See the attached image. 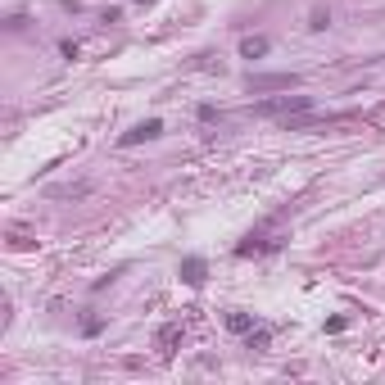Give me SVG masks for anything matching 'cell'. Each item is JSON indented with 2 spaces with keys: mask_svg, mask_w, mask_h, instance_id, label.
<instances>
[{
  "mask_svg": "<svg viewBox=\"0 0 385 385\" xmlns=\"http://www.w3.org/2000/svg\"><path fill=\"white\" fill-rule=\"evenodd\" d=\"M267 340H272V331H267V327L250 331V349H267Z\"/></svg>",
  "mask_w": 385,
  "mask_h": 385,
  "instance_id": "9c48e42d",
  "label": "cell"
},
{
  "mask_svg": "<svg viewBox=\"0 0 385 385\" xmlns=\"http://www.w3.org/2000/svg\"><path fill=\"white\" fill-rule=\"evenodd\" d=\"M308 28H313V32H327V28H331V14H327V10H318V14H313V23H308Z\"/></svg>",
  "mask_w": 385,
  "mask_h": 385,
  "instance_id": "30bf717a",
  "label": "cell"
},
{
  "mask_svg": "<svg viewBox=\"0 0 385 385\" xmlns=\"http://www.w3.org/2000/svg\"><path fill=\"white\" fill-rule=\"evenodd\" d=\"M204 276H209L204 258H186V263H182V281H186V286H204Z\"/></svg>",
  "mask_w": 385,
  "mask_h": 385,
  "instance_id": "5b68a950",
  "label": "cell"
},
{
  "mask_svg": "<svg viewBox=\"0 0 385 385\" xmlns=\"http://www.w3.org/2000/svg\"><path fill=\"white\" fill-rule=\"evenodd\" d=\"M241 55H245V59H263V55H267V36H245V41H241Z\"/></svg>",
  "mask_w": 385,
  "mask_h": 385,
  "instance_id": "8992f818",
  "label": "cell"
},
{
  "mask_svg": "<svg viewBox=\"0 0 385 385\" xmlns=\"http://www.w3.org/2000/svg\"><path fill=\"white\" fill-rule=\"evenodd\" d=\"M308 109H313L308 96H276V100H258L254 104L258 118H295V113H308Z\"/></svg>",
  "mask_w": 385,
  "mask_h": 385,
  "instance_id": "6da1fadb",
  "label": "cell"
},
{
  "mask_svg": "<svg viewBox=\"0 0 385 385\" xmlns=\"http://www.w3.org/2000/svg\"><path fill=\"white\" fill-rule=\"evenodd\" d=\"M177 340H182V322H168V327L159 331V349L173 353V344H177Z\"/></svg>",
  "mask_w": 385,
  "mask_h": 385,
  "instance_id": "52a82bcc",
  "label": "cell"
},
{
  "mask_svg": "<svg viewBox=\"0 0 385 385\" xmlns=\"http://www.w3.org/2000/svg\"><path fill=\"white\" fill-rule=\"evenodd\" d=\"M136 5H150V0H136Z\"/></svg>",
  "mask_w": 385,
  "mask_h": 385,
  "instance_id": "8fae6325",
  "label": "cell"
},
{
  "mask_svg": "<svg viewBox=\"0 0 385 385\" xmlns=\"http://www.w3.org/2000/svg\"><path fill=\"white\" fill-rule=\"evenodd\" d=\"M159 132H164V122H159V118H145V122H136L132 132H122L118 145H122V150H132V145H141V141H154Z\"/></svg>",
  "mask_w": 385,
  "mask_h": 385,
  "instance_id": "3957f363",
  "label": "cell"
},
{
  "mask_svg": "<svg viewBox=\"0 0 385 385\" xmlns=\"http://www.w3.org/2000/svg\"><path fill=\"white\" fill-rule=\"evenodd\" d=\"M227 327L236 331V336H250V331H254V318H250V313H227Z\"/></svg>",
  "mask_w": 385,
  "mask_h": 385,
  "instance_id": "ba28073f",
  "label": "cell"
},
{
  "mask_svg": "<svg viewBox=\"0 0 385 385\" xmlns=\"http://www.w3.org/2000/svg\"><path fill=\"white\" fill-rule=\"evenodd\" d=\"M295 77L290 73H276V77H250V91H290Z\"/></svg>",
  "mask_w": 385,
  "mask_h": 385,
  "instance_id": "277c9868",
  "label": "cell"
},
{
  "mask_svg": "<svg viewBox=\"0 0 385 385\" xmlns=\"http://www.w3.org/2000/svg\"><path fill=\"white\" fill-rule=\"evenodd\" d=\"M276 222H267V227H258V231H250L241 245H236V254L241 258H250V254H267V250H281V236H276Z\"/></svg>",
  "mask_w": 385,
  "mask_h": 385,
  "instance_id": "7a4b0ae2",
  "label": "cell"
}]
</instances>
